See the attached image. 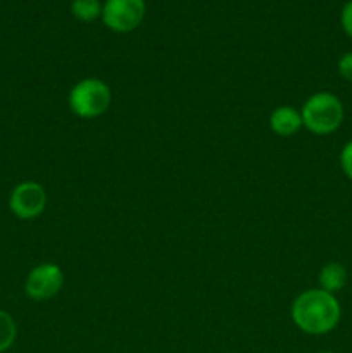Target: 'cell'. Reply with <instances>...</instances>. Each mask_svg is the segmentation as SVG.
<instances>
[{"mask_svg": "<svg viewBox=\"0 0 352 353\" xmlns=\"http://www.w3.org/2000/svg\"><path fill=\"white\" fill-rule=\"evenodd\" d=\"M342 307L337 296L321 288L306 290L292 303V321L302 333L321 336L338 326Z\"/></svg>", "mask_w": 352, "mask_h": 353, "instance_id": "1", "label": "cell"}, {"mask_svg": "<svg viewBox=\"0 0 352 353\" xmlns=\"http://www.w3.org/2000/svg\"><path fill=\"white\" fill-rule=\"evenodd\" d=\"M344 103L335 93H313L300 109L304 128L317 137L331 134L344 123Z\"/></svg>", "mask_w": 352, "mask_h": 353, "instance_id": "2", "label": "cell"}, {"mask_svg": "<svg viewBox=\"0 0 352 353\" xmlns=\"http://www.w3.org/2000/svg\"><path fill=\"white\" fill-rule=\"evenodd\" d=\"M110 100V88L99 78L81 79L69 92V107L83 119H93L106 114Z\"/></svg>", "mask_w": 352, "mask_h": 353, "instance_id": "3", "label": "cell"}, {"mask_svg": "<svg viewBox=\"0 0 352 353\" xmlns=\"http://www.w3.org/2000/svg\"><path fill=\"white\" fill-rule=\"evenodd\" d=\"M145 17V0H107L102 7V21L116 33H130Z\"/></svg>", "mask_w": 352, "mask_h": 353, "instance_id": "4", "label": "cell"}, {"mask_svg": "<svg viewBox=\"0 0 352 353\" xmlns=\"http://www.w3.org/2000/svg\"><path fill=\"white\" fill-rule=\"evenodd\" d=\"M64 285V272L57 264L45 262L30 271L24 281V293L35 302H45L57 295Z\"/></svg>", "mask_w": 352, "mask_h": 353, "instance_id": "5", "label": "cell"}, {"mask_svg": "<svg viewBox=\"0 0 352 353\" xmlns=\"http://www.w3.org/2000/svg\"><path fill=\"white\" fill-rule=\"evenodd\" d=\"M47 207V192L37 181H23L10 192L9 209L17 219H37Z\"/></svg>", "mask_w": 352, "mask_h": 353, "instance_id": "6", "label": "cell"}, {"mask_svg": "<svg viewBox=\"0 0 352 353\" xmlns=\"http://www.w3.org/2000/svg\"><path fill=\"white\" fill-rule=\"evenodd\" d=\"M269 126L278 137H293L304 126L300 110L290 105L276 107L269 116Z\"/></svg>", "mask_w": 352, "mask_h": 353, "instance_id": "7", "label": "cell"}, {"mask_svg": "<svg viewBox=\"0 0 352 353\" xmlns=\"http://www.w3.org/2000/svg\"><path fill=\"white\" fill-rule=\"evenodd\" d=\"M320 288L324 292L335 293L340 292L345 285H347V269L345 265H342L340 262H330V264L323 265V269L320 271Z\"/></svg>", "mask_w": 352, "mask_h": 353, "instance_id": "8", "label": "cell"}, {"mask_svg": "<svg viewBox=\"0 0 352 353\" xmlns=\"http://www.w3.org/2000/svg\"><path fill=\"white\" fill-rule=\"evenodd\" d=\"M102 7L99 0H72L71 12L76 19L92 23L97 17H102Z\"/></svg>", "mask_w": 352, "mask_h": 353, "instance_id": "9", "label": "cell"}, {"mask_svg": "<svg viewBox=\"0 0 352 353\" xmlns=\"http://www.w3.org/2000/svg\"><path fill=\"white\" fill-rule=\"evenodd\" d=\"M17 338L16 321L9 312L0 309V353H6L14 345Z\"/></svg>", "mask_w": 352, "mask_h": 353, "instance_id": "10", "label": "cell"}, {"mask_svg": "<svg viewBox=\"0 0 352 353\" xmlns=\"http://www.w3.org/2000/svg\"><path fill=\"white\" fill-rule=\"evenodd\" d=\"M340 165H342V171L345 172V176L352 181V140L347 141V143L344 145V148H342Z\"/></svg>", "mask_w": 352, "mask_h": 353, "instance_id": "11", "label": "cell"}, {"mask_svg": "<svg viewBox=\"0 0 352 353\" xmlns=\"http://www.w3.org/2000/svg\"><path fill=\"white\" fill-rule=\"evenodd\" d=\"M338 74L345 79V81L352 83V52L342 55L338 59Z\"/></svg>", "mask_w": 352, "mask_h": 353, "instance_id": "12", "label": "cell"}, {"mask_svg": "<svg viewBox=\"0 0 352 353\" xmlns=\"http://www.w3.org/2000/svg\"><path fill=\"white\" fill-rule=\"evenodd\" d=\"M340 23L344 31L347 33V37L352 38V0H349L347 3L344 6L340 14Z\"/></svg>", "mask_w": 352, "mask_h": 353, "instance_id": "13", "label": "cell"}, {"mask_svg": "<svg viewBox=\"0 0 352 353\" xmlns=\"http://www.w3.org/2000/svg\"><path fill=\"white\" fill-rule=\"evenodd\" d=\"M321 353H337V352H321Z\"/></svg>", "mask_w": 352, "mask_h": 353, "instance_id": "14", "label": "cell"}]
</instances>
